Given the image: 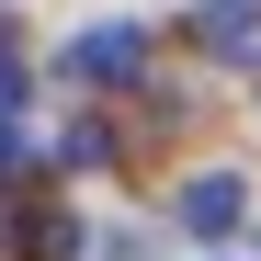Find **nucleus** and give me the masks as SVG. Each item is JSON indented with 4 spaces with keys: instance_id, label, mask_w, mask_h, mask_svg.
Masks as SVG:
<instances>
[{
    "instance_id": "obj_2",
    "label": "nucleus",
    "mask_w": 261,
    "mask_h": 261,
    "mask_svg": "<svg viewBox=\"0 0 261 261\" xmlns=\"http://www.w3.org/2000/svg\"><path fill=\"white\" fill-rule=\"evenodd\" d=\"M170 216H182V227H193V239H227V227H239V216H250V193L227 182V170H193V182H182V204H170Z\"/></svg>"
},
{
    "instance_id": "obj_3",
    "label": "nucleus",
    "mask_w": 261,
    "mask_h": 261,
    "mask_svg": "<svg viewBox=\"0 0 261 261\" xmlns=\"http://www.w3.org/2000/svg\"><path fill=\"white\" fill-rule=\"evenodd\" d=\"M204 46L250 57V46H261V0H216V12H204Z\"/></svg>"
},
{
    "instance_id": "obj_1",
    "label": "nucleus",
    "mask_w": 261,
    "mask_h": 261,
    "mask_svg": "<svg viewBox=\"0 0 261 261\" xmlns=\"http://www.w3.org/2000/svg\"><path fill=\"white\" fill-rule=\"evenodd\" d=\"M80 91H125V80H148V23H91V34H68V57H57Z\"/></svg>"
}]
</instances>
